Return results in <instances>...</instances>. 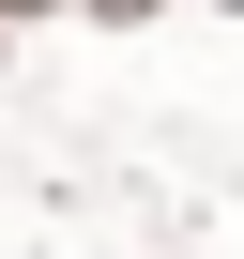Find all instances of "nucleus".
Segmentation results:
<instances>
[{
  "mask_svg": "<svg viewBox=\"0 0 244 259\" xmlns=\"http://www.w3.org/2000/svg\"><path fill=\"white\" fill-rule=\"evenodd\" d=\"M76 16H153V0H76Z\"/></svg>",
  "mask_w": 244,
  "mask_h": 259,
  "instance_id": "1",
  "label": "nucleus"
}]
</instances>
